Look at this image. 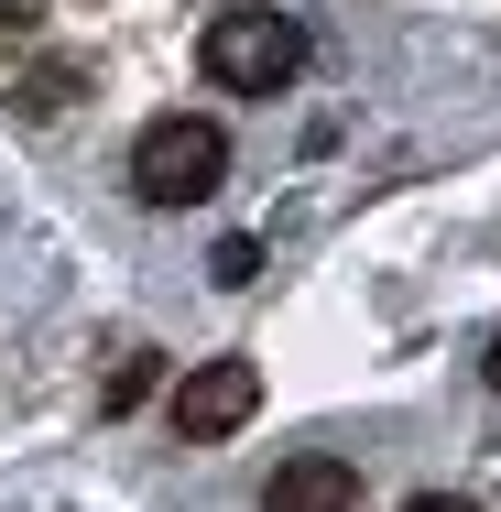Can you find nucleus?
I'll list each match as a JSON object with an SVG mask.
<instances>
[{
  "label": "nucleus",
  "instance_id": "nucleus-3",
  "mask_svg": "<svg viewBox=\"0 0 501 512\" xmlns=\"http://www.w3.org/2000/svg\"><path fill=\"white\" fill-rule=\"evenodd\" d=\"M175 436H186V447H218V436H240V425H251V414H262V371H251V360H197V371H186V382H175Z\"/></svg>",
  "mask_w": 501,
  "mask_h": 512
},
{
  "label": "nucleus",
  "instance_id": "nucleus-1",
  "mask_svg": "<svg viewBox=\"0 0 501 512\" xmlns=\"http://www.w3.org/2000/svg\"><path fill=\"white\" fill-rule=\"evenodd\" d=\"M207 77L218 88H240V99H273V88H295L305 77V22L295 11H273V0H240V11H218L207 22Z\"/></svg>",
  "mask_w": 501,
  "mask_h": 512
},
{
  "label": "nucleus",
  "instance_id": "nucleus-7",
  "mask_svg": "<svg viewBox=\"0 0 501 512\" xmlns=\"http://www.w3.org/2000/svg\"><path fill=\"white\" fill-rule=\"evenodd\" d=\"M403 512H480V502H447V491H425V502H403Z\"/></svg>",
  "mask_w": 501,
  "mask_h": 512
},
{
  "label": "nucleus",
  "instance_id": "nucleus-6",
  "mask_svg": "<svg viewBox=\"0 0 501 512\" xmlns=\"http://www.w3.org/2000/svg\"><path fill=\"white\" fill-rule=\"evenodd\" d=\"M142 393H153V349H131V360L109 371V382H99V404H109V414H131Z\"/></svg>",
  "mask_w": 501,
  "mask_h": 512
},
{
  "label": "nucleus",
  "instance_id": "nucleus-4",
  "mask_svg": "<svg viewBox=\"0 0 501 512\" xmlns=\"http://www.w3.org/2000/svg\"><path fill=\"white\" fill-rule=\"evenodd\" d=\"M349 502H360V469H349V458H327V447L284 458V469H273V491H262V512H349Z\"/></svg>",
  "mask_w": 501,
  "mask_h": 512
},
{
  "label": "nucleus",
  "instance_id": "nucleus-8",
  "mask_svg": "<svg viewBox=\"0 0 501 512\" xmlns=\"http://www.w3.org/2000/svg\"><path fill=\"white\" fill-rule=\"evenodd\" d=\"M491 393H501V338H491Z\"/></svg>",
  "mask_w": 501,
  "mask_h": 512
},
{
  "label": "nucleus",
  "instance_id": "nucleus-2",
  "mask_svg": "<svg viewBox=\"0 0 501 512\" xmlns=\"http://www.w3.org/2000/svg\"><path fill=\"white\" fill-rule=\"evenodd\" d=\"M218 175H229V131L218 120H142V142H131V186L153 207H197V197H218Z\"/></svg>",
  "mask_w": 501,
  "mask_h": 512
},
{
  "label": "nucleus",
  "instance_id": "nucleus-5",
  "mask_svg": "<svg viewBox=\"0 0 501 512\" xmlns=\"http://www.w3.org/2000/svg\"><path fill=\"white\" fill-rule=\"evenodd\" d=\"M66 99H77V66H66V55L22 77V109H33V120H55V109H66Z\"/></svg>",
  "mask_w": 501,
  "mask_h": 512
}]
</instances>
